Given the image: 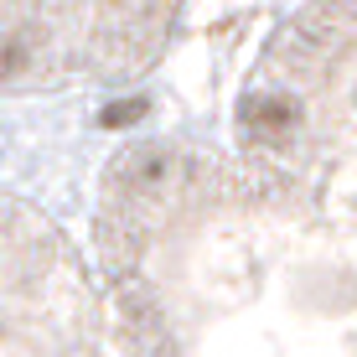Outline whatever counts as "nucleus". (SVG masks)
<instances>
[{
	"label": "nucleus",
	"mask_w": 357,
	"mask_h": 357,
	"mask_svg": "<svg viewBox=\"0 0 357 357\" xmlns=\"http://www.w3.org/2000/svg\"><path fill=\"white\" fill-rule=\"evenodd\" d=\"M243 114H249L264 135H285V130L295 125V104H285V98H254Z\"/></svg>",
	"instance_id": "obj_1"
},
{
	"label": "nucleus",
	"mask_w": 357,
	"mask_h": 357,
	"mask_svg": "<svg viewBox=\"0 0 357 357\" xmlns=\"http://www.w3.org/2000/svg\"><path fill=\"white\" fill-rule=\"evenodd\" d=\"M140 114H145L140 98H119V104H109V109H104V125H109V130H125V125H135Z\"/></svg>",
	"instance_id": "obj_2"
}]
</instances>
